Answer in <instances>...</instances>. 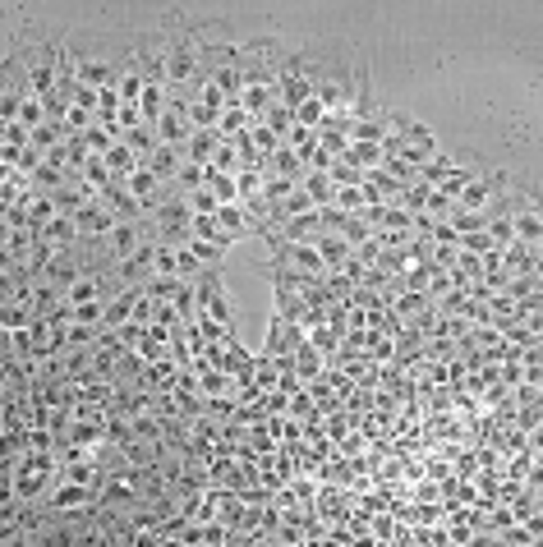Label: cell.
Returning <instances> with one entry per match:
<instances>
[{
    "mask_svg": "<svg viewBox=\"0 0 543 547\" xmlns=\"http://www.w3.org/2000/svg\"><path fill=\"white\" fill-rule=\"evenodd\" d=\"M520 235H525V240H534V244H543V221L539 216H520Z\"/></svg>",
    "mask_w": 543,
    "mask_h": 547,
    "instance_id": "1",
    "label": "cell"
},
{
    "mask_svg": "<svg viewBox=\"0 0 543 547\" xmlns=\"http://www.w3.org/2000/svg\"><path fill=\"white\" fill-rule=\"evenodd\" d=\"M115 244H120L124 253H134V244H139V240H134V230H115Z\"/></svg>",
    "mask_w": 543,
    "mask_h": 547,
    "instance_id": "2",
    "label": "cell"
},
{
    "mask_svg": "<svg viewBox=\"0 0 543 547\" xmlns=\"http://www.w3.org/2000/svg\"><path fill=\"white\" fill-rule=\"evenodd\" d=\"M299 120H318V102H299Z\"/></svg>",
    "mask_w": 543,
    "mask_h": 547,
    "instance_id": "3",
    "label": "cell"
}]
</instances>
